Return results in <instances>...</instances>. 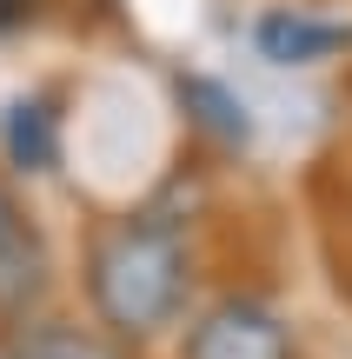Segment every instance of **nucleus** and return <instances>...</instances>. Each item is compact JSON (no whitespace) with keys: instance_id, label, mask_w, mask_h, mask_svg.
<instances>
[{"instance_id":"39448f33","label":"nucleus","mask_w":352,"mask_h":359,"mask_svg":"<svg viewBox=\"0 0 352 359\" xmlns=\"http://www.w3.org/2000/svg\"><path fill=\"white\" fill-rule=\"evenodd\" d=\"M0 147L20 173H53L60 167V107L47 93H20L0 120Z\"/></svg>"},{"instance_id":"0eeeda50","label":"nucleus","mask_w":352,"mask_h":359,"mask_svg":"<svg viewBox=\"0 0 352 359\" xmlns=\"http://www.w3.org/2000/svg\"><path fill=\"white\" fill-rule=\"evenodd\" d=\"M13 339H20V359H127L113 333H93V326H66V320H47V313H34V320L13 326Z\"/></svg>"},{"instance_id":"20e7f679","label":"nucleus","mask_w":352,"mask_h":359,"mask_svg":"<svg viewBox=\"0 0 352 359\" xmlns=\"http://www.w3.org/2000/svg\"><path fill=\"white\" fill-rule=\"evenodd\" d=\"M47 293H53V253H47V240L27 226V233H13V240L0 246V326L34 320V313L47 306Z\"/></svg>"},{"instance_id":"1a4fd4ad","label":"nucleus","mask_w":352,"mask_h":359,"mask_svg":"<svg viewBox=\"0 0 352 359\" xmlns=\"http://www.w3.org/2000/svg\"><path fill=\"white\" fill-rule=\"evenodd\" d=\"M0 359H20V339H13V326H0Z\"/></svg>"},{"instance_id":"7ed1b4c3","label":"nucleus","mask_w":352,"mask_h":359,"mask_svg":"<svg viewBox=\"0 0 352 359\" xmlns=\"http://www.w3.org/2000/svg\"><path fill=\"white\" fill-rule=\"evenodd\" d=\"M253 47L273 67H326L352 47V20H319L306 7H273L253 27Z\"/></svg>"},{"instance_id":"f257e3e1","label":"nucleus","mask_w":352,"mask_h":359,"mask_svg":"<svg viewBox=\"0 0 352 359\" xmlns=\"http://www.w3.org/2000/svg\"><path fill=\"white\" fill-rule=\"evenodd\" d=\"M87 306L93 326L113 333L120 346H146L167 326H180L193 299V246L186 226L160 206H133L120 219H100L87 240Z\"/></svg>"},{"instance_id":"6e6552de","label":"nucleus","mask_w":352,"mask_h":359,"mask_svg":"<svg viewBox=\"0 0 352 359\" xmlns=\"http://www.w3.org/2000/svg\"><path fill=\"white\" fill-rule=\"evenodd\" d=\"M27 226H34V219H27V206L13 200V187H7V180H0V246H7L13 233H27Z\"/></svg>"},{"instance_id":"423d86ee","label":"nucleus","mask_w":352,"mask_h":359,"mask_svg":"<svg viewBox=\"0 0 352 359\" xmlns=\"http://www.w3.org/2000/svg\"><path fill=\"white\" fill-rule=\"evenodd\" d=\"M180 107L193 114V127L213 133L220 147H246V140H253L246 100H239L233 87H220V80H206V74H180Z\"/></svg>"},{"instance_id":"f03ea898","label":"nucleus","mask_w":352,"mask_h":359,"mask_svg":"<svg viewBox=\"0 0 352 359\" xmlns=\"http://www.w3.org/2000/svg\"><path fill=\"white\" fill-rule=\"evenodd\" d=\"M180 359H300V339L286 313L266 306L260 293H220L186 320Z\"/></svg>"}]
</instances>
